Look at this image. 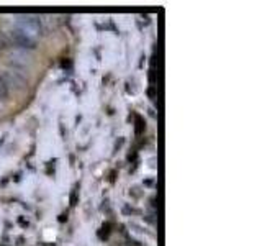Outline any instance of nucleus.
<instances>
[{
    "label": "nucleus",
    "instance_id": "nucleus-1",
    "mask_svg": "<svg viewBox=\"0 0 262 246\" xmlns=\"http://www.w3.org/2000/svg\"><path fill=\"white\" fill-rule=\"evenodd\" d=\"M16 27H18V31H21L23 35L30 36L31 39H35L36 36H39L43 33V25L41 22L33 15H18L16 16Z\"/></svg>",
    "mask_w": 262,
    "mask_h": 246
},
{
    "label": "nucleus",
    "instance_id": "nucleus-2",
    "mask_svg": "<svg viewBox=\"0 0 262 246\" xmlns=\"http://www.w3.org/2000/svg\"><path fill=\"white\" fill-rule=\"evenodd\" d=\"M10 38L12 41L16 45V46H20V48H25V49H35L36 48V41L35 39H31L30 36L27 35H23L21 31L18 30H13L10 33Z\"/></svg>",
    "mask_w": 262,
    "mask_h": 246
},
{
    "label": "nucleus",
    "instance_id": "nucleus-3",
    "mask_svg": "<svg viewBox=\"0 0 262 246\" xmlns=\"http://www.w3.org/2000/svg\"><path fill=\"white\" fill-rule=\"evenodd\" d=\"M8 97V82L4 76H0V98H7Z\"/></svg>",
    "mask_w": 262,
    "mask_h": 246
},
{
    "label": "nucleus",
    "instance_id": "nucleus-4",
    "mask_svg": "<svg viewBox=\"0 0 262 246\" xmlns=\"http://www.w3.org/2000/svg\"><path fill=\"white\" fill-rule=\"evenodd\" d=\"M136 123H138V127H136V135H141L143 133V128H144V123L141 118H136Z\"/></svg>",
    "mask_w": 262,
    "mask_h": 246
},
{
    "label": "nucleus",
    "instance_id": "nucleus-5",
    "mask_svg": "<svg viewBox=\"0 0 262 246\" xmlns=\"http://www.w3.org/2000/svg\"><path fill=\"white\" fill-rule=\"evenodd\" d=\"M7 45H8V41L5 39V36L0 35V48H7Z\"/></svg>",
    "mask_w": 262,
    "mask_h": 246
},
{
    "label": "nucleus",
    "instance_id": "nucleus-6",
    "mask_svg": "<svg viewBox=\"0 0 262 246\" xmlns=\"http://www.w3.org/2000/svg\"><path fill=\"white\" fill-rule=\"evenodd\" d=\"M76 202H77V194H76V191H74L72 195H71V203H72V205H76Z\"/></svg>",
    "mask_w": 262,
    "mask_h": 246
}]
</instances>
